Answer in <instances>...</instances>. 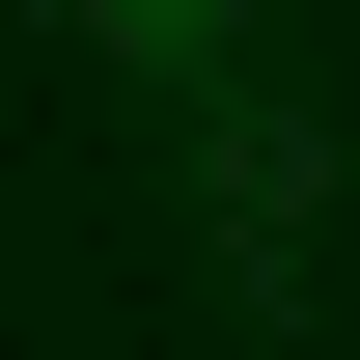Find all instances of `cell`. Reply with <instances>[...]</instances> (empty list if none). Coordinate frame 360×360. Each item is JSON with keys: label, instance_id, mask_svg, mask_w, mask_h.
<instances>
[{"label": "cell", "instance_id": "cell-1", "mask_svg": "<svg viewBox=\"0 0 360 360\" xmlns=\"http://www.w3.org/2000/svg\"><path fill=\"white\" fill-rule=\"evenodd\" d=\"M84 28L139 56V84H222V28H250V0H84Z\"/></svg>", "mask_w": 360, "mask_h": 360}]
</instances>
